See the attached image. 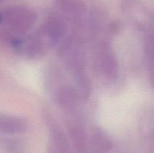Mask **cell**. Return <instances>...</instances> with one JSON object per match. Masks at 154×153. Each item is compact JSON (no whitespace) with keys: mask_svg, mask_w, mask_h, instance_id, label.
<instances>
[{"mask_svg":"<svg viewBox=\"0 0 154 153\" xmlns=\"http://www.w3.org/2000/svg\"><path fill=\"white\" fill-rule=\"evenodd\" d=\"M54 95L59 107L65 112L70 115L78 112L82 99L74 86L60 84L56 86Z\"/></svg>","mask_w":154,"mask_h":153,"instance_id":"5b68a950","label":"cell"},{"mask_svg":"<svg viewBox=\"0 0 154 153\" xmlns=\"http://www.w3.org/2000/svg\"><path fill=\"white\" fill-rule=\"evenodd\" d=\"M29 126L28 121L23 117L0 112V134H21L28 130Z\"/></svg>","mask_w":154,"mask_h":153,"instance_id":"8992f818","label":"cell"},{"mask_svg":"<svg viewBox=\"0 0 154 153\" xmlns=\"http://www.w3.org/2000/svg\"><path fill=\"white\" fill-rule=\"evenodd\" d=\"M2 22L10 34L20 37L26 35L38 20V15L33 9L24 5H13L1 12Z\"/></svg>","mask_w":154,"mask_h":153,"instance_id":"6da1fadb","label":"cell"},{"mask_svg":"<svg viewBox=\"0 0 154 153\" xmlns=\"http://www.w3.org/2000/svg\"><path fill=\"white\" fill-rule=\"evenodd\" d=\"M55 8L77 28H81L87 23L90 10L84 0H55Z\"/></svg>","mask_w":154,"mask_h":153,"instance_id":"277c9868","label":"cell"},{"mask_svg":"<svg viewBox=\"0 0 154 153\" xmlns=\"http://www.w3.org/2000/svg\"><path fill=\"white\" fill-rule=\"evenodd\" d=\"M5 1H7V0H0V3L3 2H5Z\"/></svg>","mask_w":154,"mask_h":153,"instance_id":"ba28073f","label":"cell"},{"mask_svg":"<svg viewBox=\"0 0 154 153\" xmlns=\"http://www.w3.org/2000/svg\"><path fill=\"white\" fill-rule=\"evenodd\" d=\"M94 68L98 76L106 82H114L119 76V62L111 44L100 41L94 55Z\"/></svg>","mask_w":154,"mask_h":153,"instance_id":"7a4b0ae2","label":"cell"},{"mask_svg":"<svg viewBox=\"0 0 154 153\" xmlns=\"http://www.w3.org/2000/svg\"><path fill=\"white\" fill-rule=\"evenodd\" d=\"M2 22V17H1V12H0V23Z\"/></svg>","mask_w":154,"mask_h":153,"instance_id":"52a82bcc","label":"cell"},{"mask_svg":"<svg viewBox=\"0 0 154 153\" xmlns=\"http://www.w3.org/2000/svg\"><path fill=\"white\" fill-rule=\"evenodd\" d=\"M121 9L123 14L145 34L153 32V14L141 1L122 0Z\"/></svg>","mask_w":154,"mask_h":153,"instance_id":"3957f363","label":"cell"}]
</instances>
